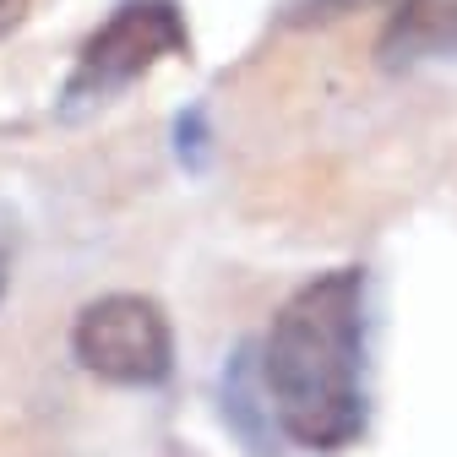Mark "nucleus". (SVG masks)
Returning a JSON list of instances; mask_svg holds the SVG:
<instances>
[{
    "instance_id": "nucleus-1",
    "label": "nucleus",
    "mask_w": 457,
    "mask_h": 457,
    "mask_svg": "<svg viewBox=\"0 0 457 457\" xmlns=\"http://www.w3.org/2000/svg\"><path fill=\"white\" fill-rule=\"evenodd\" d=\"M365 267L305 278L262 343V392L278 430L305 452H343L365 436Z\"/></svg>"
},
{
    "instance_id": "nucleus-2",
    "label": "nucleus",
    "mask_w": 457,
    "mask_h": 457,
    "mask_svg": "<svg viewBox=\"0 0 457 457\" xmlns=\"http://www.w3.org/2000/svg\"><path fill=\"white\" fill-rule=\"evenodd\" d=\"M191 54V28L175 0H120L109 22L82 44L77 66L66 77V109L104 104L126 93L163 61H186Z\"/></svg>"
},
{
    "instance_id": "nucleus-3",
    "label": "nucleus",
    "mask_w": 457,
    "mask_h": 457,
    "mask_svg": "<svg viewBox=\"0 0 457 457\" xmlns=\"http://www.w3.org/2000/svg\"><path fill=\"white\" fill-rule=\"evenodd\" d=\"M71 354L109 386H158L175 370V332L147 295H98L77 311Z\"/></svg>"
},
{
    "instance_id": "nucleus-4",
    "label": "nucleus",
    "mask_w": 457,
    "mask_h": 457,
    "mask_svg": "<svg viewBox=\"0 0 457 457\" xmlns=\"http://www.w3.org/2000/svg\"><path fill=\"white\" fill-rule=\"evenodd\" d=\"M381 66H420L457 49V0H397L381 28Z\"/></svg>"
},
{
    "instance_id": "nucleus-5",
    "label": "nucleus",
    "mask_w": 457,
    "mask_h": 457,
    "mask_svg": "<svg viewBox=\"0 0 457 457\" xmlns=\"http://www.w3.org/2000/svg\"><path fill=\"white\" fill-rule=\"evenodd\" d=\"M33 12V0H0V38H12Z\"/></svg>"
},
{
    "instance_id": "nucleus-6",
    "label": "nucleus",
    "mask_w": 457,
    "mask_h": 457,
    "mask_svg": "<svg viewBox=\"0 0 457 457\" xmlns=\"http://www.w3.org/2000/svg\"><path fill=\"white\" fill-rule=\"evenodd\" d=\"M6 278H12V240H6V228H0V300H6Z\"/></svg>"
}]
</instances>
